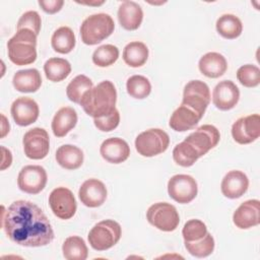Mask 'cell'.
Segmentation results:
<instances>
[{
	"label": "cell",
	"instance_id": "6da1fadb",
	"mask_svg": "<svg viewBox=\"0 0 260 260\" xmlns=\"http://www.w3.org/2000/svg\"><path fill=\"white\" fill-rule=\"evenodd\" d=\"M1 226L7 237L22 247H42L54 239L53 228L43 210L35 203L17 200L10 204Z\"/></svg>",
	"mask_w": 260,
	"mask_h": 260
},
{
	"label": "cell",
	"instance_id": "7a4b0ae2",
	"mask_svg": "<svg viewBox=\"0 0 260 260\" xmlns=\"http://www.w3.org/2000/svg\"><path fill=\"white\" fill-rule=\"evenodd\" d=\"M220 139L218 129L209 124L198 127L173 149V158L181 167H191L195 161L217 145Z\"/></svg>",
	"mask_w": 260,
	"mask_h": 260
},
{
	"label": "cell",
	"instance_id": "3957f363",
	"mask_svg": "<svg viewBox=\"0 0 260 260\" xmlns=\"http://www.w3.org/2000/svg\"><path fill=\"white\" fill-rule=\"evenodd\" d=\"M116 102L117 90L114 83L104 80L83 94L80 106L88 116L94 119L110 115L116 109Z\"/></svg>",
	"mask_w": 260,
	"mask_h": 260
},
{
	"label": "cell",
	"instance_id": "277c9868",
	"mask_svg": "<svg viewBox=\"0 0 260 260\" xmlns=\"http://www.w3.org/2000/svg\"><path fill=\"white\" fill-rule=\"evenodd\" d=\"M37 35L27 28L18 29L7 42L9 60L17 65H28L37 59Z\"/></svg>",
	"mask_w": 260,
	"mask_h": 260
},
{
	"label": "cell",
	"instance_id": "5b68a950",
	"mask_svg": "<svg viewBox=\"0 0 260 260\" xmlns=\"http://www.w3.org/2000/svg\"><path fill=\"white\" fill-rule=\"evenodd\" d=\"M115 23L107 13H96L86 17L80 26L81 41L85 45H96L110 37L114 31Z\"/></svg>",
	"mask_w": 260,
	"mask_h": 260
},
{
	"label": "cell",
	"instance_id": "8992f818",
	"mask_svg": "<svg viewBox=\"0 0 260 260\" xmlns=\"http://www.w3.org/2000/svg\"><path fill=\"white\" fill-rule=\"evenodd\" d=\"M122 235L121 225L113 219H105L89 231L87 239L92 249L96 251H106L115 246Z\"/></svg>",
	"mask_w": 260,
	"mask_h": 260
},
{
	"label": "cell",
	"instance_id": "52a82bcc",
	"mask_svg": "<svg viewBox=\"0 0 260 260\" xmlns=\"http://www.w3.org/2000/svg\"><path fill=\"white\" fill-rule=\"evenodd\" d=\"M170 144L167 132L159 128H151L141 132L135 139V148L139 154L151 157L165 152Z\"/></svg>",
	"mask_w": 260,
	"mask_h": 260
},
{
	"label": "cell",
	"instance_id": "ba28073f",
	"mask_svg": "<svg viewBox=\"0 0 260 260\" xmlns=\"http://www.w3.org/2000/svg\"><path fill=\"white\" fill-rule=\"evenodd\" d=\"M146 218L151 225L162 232H173L180 223L176 207L168 202L152 204L146 211Z\"/></svg>",
	"mask_w": 260,
	"mask_h": 260
},
{
	"label": "cell",
	"instance_id": "9c48e42d",
	"mask_svg": "<svg viewBox=\"0 0 260 260\" xmlns=\"http://www.w3.org/2000/svg\"><path fill=\"white\" fill-rule=\"evenodd\" d=\"M209 103L210 90L205 82L201 80H191L185 85L182 104L193 109L203 117Z\"/></svg>",
	"mask_w": 260,
	"mask_h": 260
},
{
	"label": "cell",
	"instance_id": "30bf717a",
	"mask_svg": "<svg viewBox=\"0 0 260 260\" xmlns=\"http://www.w3.org/2000/svg\"><path fill=\"white\" fill-rule=\"evenodd\" d=\"M198 192L196 180L189 175H175L168 182V193L172 199L181 204L191 202Z\"/></svg>",
	"mask_w": 260,
	"mask_h": 260
},
{
	"label": "cell",
	"instance_id": "8fae6325",
	"mask_svg": "<svg viewBox=\"0 0 260 260\" xmlns=\"http://www.w3.org/2000/svg\"><path fill=\"white\" fill-rule=\"evenodd\" d=\"M24 154L30 159H43L50 149V137L44 128L28 130L22 139Z\"/></svg>",
	"mask_w": 260,
	"mask_h": 260
},
{
	"label": "cell",
	"instance_id": "7c38bea8",
	"mask_svg": "<svg viewBox=\"0 0 260 260\" xmlns=\"http://www.w3.org/2000/svg\"><path fill=\"white\" fill-rule=\"evenodd\" d=\"M48 176L41 166L29 165L23 167L17 177L18 188L27 194H38L44 190Z\"/></svg>",
	"mask_w": 260,
	"mask_h": 260
},
{
	"label": "cell",
	"instance_id": "4fadbf2b",
	"mask_svg": "<svg viewBox=\"0 0 260 260\" xmlns=\"http://www.w3.org/2000/svg\"><path fill=\"white\" fill-rule=\"evenodd\" d=\"M49 205L53 213L61 219L71 218L75 214L77 208L73 193L65 187L55 188L50 193Z\"/></svg>",
	"mask_w": 260,
	"mask_h": 260
},
{
	"label": "cell",
	"instance_id": "5bb4252c",
	"mask_svg": "<svg viewBox=\"0 0 260 260\" xmlns=\"http://www.w3.org/2000/svg\"><path fill=\"white\" fill-rule=\"evenodd\" d=\"M232 136L240 144H249L260 136V116L249 115L238 119L232 126Z\"/></svg>",
	"mask_w": 260,
	"mask_h": 260
},
{
	"label": "cell",
	"instance_id": "9a60e30c",
	"mask_svg": "<svg viewBox=\"0 0 260 260\" xmlns=\"http://www.w3.org/2000/svg\"><path fill=\"white\" fill-rule=\"evenodd\" d=\"M10 113L17 125L25 127L37 121L40 110L35 100L27 96H21L12 103Z\"/></svg>",
	"mask_w": 260,
	"mask_h": 260
},
{
	"label": "cell",
	"instance_id": "2e32d148",
	"mask_svg": "<svg viewBox=\"0 0 260 260\" xmlns=\"http://www.w3.org/2000/svg\"><path fill=\"white\" fill-rule=\"evenodd\" d=\"M239 99L240 90L232 80H222L213 88L212 103L221 111H229L235 108Z\"/></svg>",
	"mask_w": 260,
	"mask_h": 260
},
{
	"label": "cell",
	"instance_id": "e0dca14e",
	"mask_svg": "<svg viewBox=\"0 0 260 260\" xmlns=\"http://www.w3.org/2000/svg\"><path fill=\"white\" fill-rule=\"evenodd\" d=\"M107 188L105 184L98 179H88L84 181L78 191L81 203L87 207H99L107 199Z\"/></svg>",
	"mask_w": 260,
	"mask_h": 260
},
{
	"label": "cell",
	"instance_id": "ac0fdd59",
	"mask_svg": "<svg viewBox=\"0 0 260 260\" xmlns=\"http://www.w3.org/2000/svg\"><path fill=\"white\" fill-rule=\"evenodd\" d=\"M259 205L257 199H250L243 202L234 212L233 221L235 225L242 230H247L259 224Z\"/></svg>",
	"mask_w": 260,
	"mask_h": 260
},
{
	"label": "cell",
	"instance_id": "d6986e66",
	"mask_svg": "<svg viewBox=\"0 0 260 260\" xmlns=\"http://www.w3.org/2000/svg\"><path fill=\"white\" fill-rule=\"evenodd\" d=\"M249 187V179L242 171H231L222 179L220 189L221 193L230 198L236 199L243 196Z\"/></svg>",
	"mask_w": 260,
	"mask_h": 260
},
{
	"label": "cell",
	"instance_id": "ffe728a7",
	"mask_svg": "<svg viewBox=\"0 0 260 260\" xmlns=\"http://www.w3.org/2000/svg\"><path fill=\"white\" fill-rule=\"evenodd\" d=\"M101 155L104 159L111 164H121L130 155V147L128 143L119 137L106 139L100 147Z\"/></svg>",
	"mask_w": 260,
	"mask_h": 260
},
{
	"label": "cell",
	"instance_id": "44dd1931",
	"mask_svg": "<svg viewBox=\"0 0 260 260\" xmlns=\"http://www.w3.org/2000/svg\"><path fill=\"white\" fill-rule=\"evenodd\" d=\"M202 116L195 112L188 106L181 104L172 114L169 125L170 127L178 132H184L192 129L201 120Z\"/></svg>",
	"mask_w": 260,
	"mask_h": 260
},
{
	"label": "cell",
	"instance_id": "7402d4cb",
	"mask_svg": "<svg viewBox=\"0 0 260 260\" xmlns=\"http://www.w3.org/2000/svg\"><path fill=\"white\" fill-rule=\"evenodd\" d=\"M118 19L123 28L135 30L140 26L143 19L142 8L134 1H124L119 6Z\"/></svg>",
	"mask_w": 260,
	"mask_h": 260
},
{
	"label": "cell",
	"instance_id": "603a6c76",
	"mask_svg": "<svg viewBox=\"0 0 260 260\" xmlns=\"http://www.w3.org/2000/svg\"><path fill=\"white\" fill-rule=\"evenodd\" d=\"M200 72L209 78H217L223 75L228 69L225 58L216 52H209L203 55L198 63Z\"/></svg>",
	"mask_w": 260,
	"mask_h": 260
},
{
	"label": "cell",
	"instance_id": "cb8c5ba5",
	"mask_svg": "<svg viewBox=\"0 0 260 260\" xmlns=\"http://www.w3.org/2000/svg\"><path fill=\"white\" fill-rule=\"evenodd\" d=\"M12 84L17 91L36 92L42 85V76L35 68L19 70L13 75Z\"/></svg>",
	"mask_w": 260,
	"mask_h": 260
},
{
	"label": "cell",
	"instance_id": "d4e9b609",
	"mask_svg": "<svg viewBox=\"0 0 260 260\" xmlns=\"http://www.w3.org/2000/svg\"><path fill=\"white\" fill-rule=\"evenodd\" d=\"M77 123V113L71 107H63L55 114L52 120V130L55 136L64 137Z\"/></svg>",
	"mask_w": 260,
	"mask_h": 260
},
{
	"label": "cell",
	"instance_id": "484cf974",
	"mask_svg": "<svg viewBox=\"0 0 260 260\" xmlns=\"http://www.w3.org/2000/svg\"><path fill=\"white\" fill-rule=\"evenodd\" d=\"M56 160L66 170H76L83 162V152L75 145L64 144L57 149Z\"/></svg>",
	"mask_w": 260,
	"mask_h": 260
},
{
	"label": "cell",
	"instance_id": "4316f807",
	"mask_svg": "<svg viewBox=\"0 0 260 260\" xmlns=\"http://www.w3.org/2000/svg\"><path fill=\"white\" fill-rule=\"evenodd\" d=\"M148 58V48L142 42H131L123 50V60L130 67H140Z\"/></svg>",
	"mask_w": 260,
	"mask_h": 260
},
{
	"label": "cell",
	"instance_id": "83f0119b",
	"mask_svg": "<svg viewBox=\"0 0 260 260\" xmlns=\"http://www.w3.org/2000/svg\"><path fill=\"white\" fill-rule=\"evenodd\" d=\"M75 35L68 26H61L57 28L51 39V45L54 51L60 54H68L75 47Z\"/></svg>",
	"mask_w": 260,
	"mask_h": 260
},
{
	"label": "cell",
	"instance_id": "f1b7e54d",
	"mask_svg": "<svg viewBox=\"0 0 260 260\" xmlns=\"http://www.w3.org/2000/svg\"><path fill=\"white\" fill-rule=\"evenodd\" d=\"M216 30L224 39L233 40L242 34L243 24L240 18L234 14H223L216 20Z\"/></svg>",
	"mask_w": 260,
	"mask_h": 260
},
{
	"label": "cell",
	"instance_id": "f546056e",
	"mask_svg": "<svg viewBox=\"0 0 260 260\" xmlns=\"http://www.w3.org/2000/svg\"><path fill=\"white\" fill-rule=\"evenodd\" d=\"M44 71L47 79L53 82H59L70 74L71 65L66 59L50 58L44 64Z\"/></svg>",
	"mask_w": 260,
	"mask_h": 260
},
{
	"label": "cell",
	"instance_id": "4dcf8cb0",
	"mask_svg": "<svg viewBox=\"0 0 260 260\" xmlns=\"http://www.w3.org/2000/svg\"><path fill=\"white\" fill-rule=\"evenodd\" d=\"M62 252L67 260H85L88 255L84 240L78 236L68 237L62 245Z\"/></svg>",
	"mask_w": 260,
	"mask_h": 260
},
{
	"label": "cell",
	"instance_id": "1f68e13d",
	"mask_svg": "<svg viewBox=\"0 0 260 260\" xmlns=\"http://www.w3.org/2000/svg\"><path fill=\"white\" fill-rule=\"evenodd\" d=\"M92 81L90 78H88L86 75L79 74L75 76L67 85L66 87V94L67 98L76 104H80V101L83 96V94L91 89L92 86Z\"/></svg>",
	"mask_w": 260,
	"mask_h": 260
},
{
	"label": "cell",
	"instance_id": "d6a6232c",
	"mask_svg": "<svg viewBox=\"0 0 260 260\" xmlns=\"http://www.w3.org/2000/svg\"><path fill=\"white\" fill-rule=\"evenodd\" d=\"M126 88L130 96L142 100L149 95L151 91V84L145 76L132 75L127 79Z\"/></svg>",
	"mask_w": 260,
	"mask_h": 260
},
{
	"label": "cell",
	"instance_id": "836d02e7",
	"mask_svg": "<svg viewBox=\"0 0 260 260\" xmlns=\"http://www.w3.org/2000/svg\"><path fill=\"white\" fill-rule=\"evenodd\" d=\"M187 251L197 258H204L209 256L214 250V239L207 233L202 239L194 242H185Z\"/></svg>",
	"mask_w": 260,
	"mask_h": 260
},
{
	"label": "cell",
	"instance_id": "e575fe53",
	"mask_svg": "<svg viewBox=\"0 0 260 260\" xmlns=\"http://www.w3.org/2000/svg\"><path fill=\"white\" fill-rule=\"evenodd\" d=\"M118 58L119 49L111 44L99 47L92 54V62L99 67H108L114 64Z\"/></svg>",
	"mask_w": 260,
	"mask_h": 260
},
{
	"label": "cell",
	"instance_id": "d590c367",
	"mask_svg": "<svg viewBox=\"0 0 260 260\" xmlns=\"http://www.w3.org/2000/svg\"><path fill=\"white\" fill-rule=\"evenodd\" d=\"M237 78L246 87H255L260 83V69L256 65L246 64L237 71Z\"/></svg>",
	"mask_w": 260,
	"mask_h": 260
},
{
	"label": "cell",
	"instance_id": "8d00e7d4",
	"mask_svg": "<svg viewBox=\"0 0 260 260\" xmlns=\"http://www.w3.org/2000/svg\"><path fill=\"white\" fill-rule=\"evenodd\" d=\"M207 228L200 219L188 220L182 230V235L185 242H194L202 239L207 234Z\"/></svg>",
	"mask_w": 260,
	"mask_h": 260
},
{
	"label": "cell",
	"instance_id": "74e56055",
	"mask_svg": "<svg viewBox=\"0 0 260 260\" xmlns=\"http://www.w3.org/2000/svg\"><path fill=\"white\" fill-rule=\"evenodd\" d=\"M41 24H42V20H41L40 14L37 11L29 10L24 12L20 16V18L17 21L16 27H17V30L22 28L30 29L38 36L41 30Z\"/></svg>",
	"mask_w": 260,
	"mask_h": 260
},
{
	"label": "cell",
	"instance_id": "f35d334b",
	"mask_svg": "<svg viewBox=\"0 0 260 260\" xmlns=\"http://www.w3.org/2000/svg\"><path fill=\"white\" fill-rule=\"evenodd\" d=\"M94 126L103 131V132H109L114 129H116L120 123V114L117 109H115L110 115L102 118H94L93 119Z\"/></svg>",
	"mask_w": 260,
	"mask_h": 260
},
{
	"label": "cell",
	"instance_id": "ab89813d",
	"mask_svg": "<svg viewBox=\"0 0 260 260\" xmlns=\"http://www.w3.org/2000/svg\"><path fill=\"white\" fill-rule=\"evenodd\" d=\"M39 5L45 12L49 14H54L61 10L62 6L64 5V1L63 0H39Z\"/></svg>",
	"mask_w": 260,
	"mask_h": 260
},
{
	"label": "cell",
	"instance_id": "60d3db41",
	"mask_svg": "<svg viewBox=\"0 0 260 260\" xmlns=\"http://www.w3.org/2000/svg\"><path fill=\"white\" fill-rule=\"evenodd\" d=\"M1 151H2L1 171H4L5 169L10 167V165L12 162V154H11V151L4 146H1Z\"/></svg>",
	"mask_w": 260,
	"mask_h": 260
},
{
	"label": "cell",
	"instance_id": "b9f144b4",
	"mask_svg": "<svg viewBox=\"0 0 260 260\" xmlns=\"http://www.w3.org/2000/svg\"><path fill=\"white\" fill-rule=\"evenodd\" d=\"M1 119H2V123H1V138H3L8 132H9V123L6 119V117L1 114Z\"/></svg>",
	"mask_w": 260,
	"mask_h": 260
},
{
	"label": "cell",
	"instance_id": "7bdbcfd3",
	"mask_svg": "<svg viewBox=\"0 0 260 260\" xmlns=\"http://www.w3.org/2000/svg\"><path fill=\"white\" fill-rule=\"evenodd\" d=\"M105 2L104 1H101V2H89V3H83L81 2V4H86V5H94V6H99V5H102L104 4Z\"/></svg>",
	"mask_w": 260,
	"mask_h": 260
}]
</instances>
